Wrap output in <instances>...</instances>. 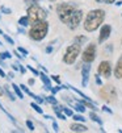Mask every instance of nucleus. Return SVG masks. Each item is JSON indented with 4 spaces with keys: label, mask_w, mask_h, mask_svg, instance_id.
<instances>
[{
    "label": "nucleus",
    "mask_w": 122,
    "mask_h": 133,
    "mask_svg": "<svg viewBox=\"0 0 122 133\" xmlns=\"http://www.w3.org/2000/svg\"><path fill=\"white\" fill-rule=\"evenodd\" d=\"M110 33H112V26L108 25V24L103 25V28H101V30H100V36H98V42H100V44L105 42V41L109 38Z\"/></svg>",
    "instance_id": "nucleus-11"
},
{
    "label": "nucleus",
    "mask_w": 122,
    "mask_h": 133,
    "mask_svg": "<svg viewBox=\"0 0 122 133\" xmlns=\"http://www.w3.org/2000/svg\"><path fill=\"white\" fill-rule=\"evenodd\" d=\"M30 107H32V108H33V109H34L37 113H41V115L44 113V109L39 107V104H38L37 102H33V103H30Z\"/></svg>",
    "instance_id": "nucleus-19"
},
{
    "label": "nucleus",
    "mask_w": 122,
    "mask_h": 133,
    "mask_svg": "<svg viewBox=\"0 0 122 133\" xmlns=\"http://www.w3.org/2000/svg\"><path fill=\"white\" fill-rule=\"evenodd\" d=\"M20 66V72H21V74H25V71H26V69L24 67V66H21V65H18Z\"/></svg>",
    "instance_id": "nucleus-41"
},
{
    "label": "nucleus",
    "mask_w": 122,
    "mask_h": 133,
    "mask_svg": "<svg viewBox=\"0 0 122 133\" xmlns=\"http://www.w3.org/2000/svg\"><path fill=\"white\" fill-rule=\"evenodd\" d=\"M26 69H28L29 71H32V72H33L34 75H35V77H38V75H39V72H38V71H37V70H35L34 67H32V66H26Z\"/></svg>",
    "instance_id": "nucleus-31"
},
{
    "label": "nucleus",
    "mask_w": 122,
    "mask_h": 133,
    "mask_svg": "<svg viewBox=\"0 0 122 133\" xmlns=\"http://www.w3.org/2000/svg\"><path fill=\"white\" fill-rule=\"evenodd\" d=\"M103 111H104V112H108V113H113V112H112V109H110V108H108L106 105H104V107H103Z\"/></svg>",
    "instance_id": "nucleus-40"
},
{
    "label": "nucleus",
    "mask_w": 122,
    "mask_h": 133,
    "mask_svg": "<svg viewBox=\"0 0 122 133\" xmlns=\"http://www.w3.org/2000/svg\"><path fill=\"white\" fill-rule=\"evenodd\" d=\"M17 50H18L20 53H21L23 55H28V50H26V49H24V48H21V46L17 48Z\"/></svg>",
    "instance_id": "nucleus-33"
},
{
    "label": "nucleus",
    "mask_w": 122,
    "mask_h": 133,
    "mask_svg": "<svg viewBox=\"0 0 122 133\" xmlns=\"http://www.w3.org/2000/svg\"><path fill=\"white\" fill-rule=\"evenodd\" d=\"M12 88H13V91H15V94H16V96H17V98H20V99H23V98H24V92H23L21 88H20V86L12 83Z\"/></svg>",
    "instance_id": "nucleus-15"
},
{
    "label": "nucleus",
    "mask_w": 122,
    "mask_h": 133,
    "mask_svg": "<svg viewBox=\"0 0 122 133\" xmlns=\"http://www.w3.org/2000/svg\"><path fill=\"white\" fill-rule=\"evenodd\" d=\"M25 3H28L29 5H32V4H37L38 0H25Z\"/></svg>",
    "instance_id": "nucleus-38"
},
{
    "label": "nucleus",
    "mask_w": 122,
    "mask_h": 133,
    "mask_svg": "<svg viewBox=\"0 0 122 133\" xmlns=\"http://www.w3.org/2000/svg\"><path fill=\"white\" fill-rule=\"evenodd\" d=\"M0 18H2V16H0Z\"/></svg>",
    "instance_id": "nucleus-53"
},
{
    "label": "nucleus",
    "mask_w": 122,
    "mask_h": 133,
    "mask_svg": "<svg viewBox=\"0 0 122 133\" xmlns=\"http://www.w3.org/2000/svg\"><path fill=\"white\" fill-rule=\"evenodd\" d=\"M51 51H53V48H51V45H49V46L46 48V53H47V54H50Z\"/></svg>",
    "instance_id": "nucleus-42"
},
{
    "label": "nucleus",
    "mask_w": 122,
    "mask_h": 133,
    "mask_svg": "<svg viewBox=\"0 0 122 133\" xmlns=\"http://www.w3.org/2000/svg\"><path fill=\"white\" fill-rule=\"evenodd\" d=\"M89 117H91V120H93V121H96L97 124H100V125H103V120H101L97 115H96V113L92 111L91 113H89Z\"/></svg>",
    "instance_id": "nucleus-20"
},
{
    "label": "nucleus",
    "mask_w": 122,
    "mask_h": 133,
    "mask_svg": "<svg viewBox=\"0 0 122 133\" xmlns=\"http://www.w3.org/2000/svg\"><path fill=\"white\" fill-rule=\"evenodd\" d=\"M87 41V37H84V36H77V37H75V40H74V42H76V44H83V42H85Z\"/></svg>",
    "instance_id": "nucleus-21"
},
{
    "label": "nucleus",
    "mask_w": 122,
    "mask_h": 133,
    "mask_svg": "<svg viewBox=\"0 0 122 133\" xmlns=\"http://www.w3.org/2000/svg\"><path fill=\"white\" fill-rule=\"evenodd\" d=\"M34 82H35V81H34L33 78H30V79L28 81V84H29V86H33V84H34Z\"/></svg>",
    "instance_id": "nucleus-43"
},
{
    "label": "nucleus",
    "mask_w": 122,
    "mask_h": 133,
    "mask_svg": "<svg viewBox=\"0 0 122 133\" xmlns=\"http://www.w3.org/2000/svg\"><path fill=\"white\" fill-rule=\"evenodd\" d=\"M0 34H4V32H3L2 29H0Z\"/></svg>",
    "instance_id": "nucleus-49"
},
{
    "label": "nucleus",
    "mask_w": 122,
    "mask_h": 133,
    "mask_svg": "<svg viewBox=\"0 0 122 133\" xmlns=\"http://www.w3.org/2000/svg\"><path fill=\"white\" fill-rule=\"evenodd\" d=\"M18 32H20V33H25V30H24V29H23L21 26H20V28H18Z\"/></svg>",
    "instance_id": "nucleus-46"
},
{
    "label": "nucleus",
    "mask_w": 122,
    "mask_h": 133,
    "mask_svg": "<svg viewBox=\"0 0 122 133\" xmlns=\"http://www.w3.org/2000/svg\"><path fill=\"white\" fill-rule=\"evenodd\" d=\"M26 127H28V129H30L32 132L34 130V124H33L30 120H26Z\"/></svg>",
    "instance_id": "nucleus-32"
},
{
    "label": "nucleus",
    "mask_w": 122,
    "mask_h": 133,
    "mask_svg": "<svg viewBox=\"0 0 122 133\" xmlns=\"http://www.w3.org/2000/svg\"><path fill=\"white\" fill-rule=\"evenodd\" d=\"M39 78H41V81L44 82L45 88L50 91V90H51V82H50V78L47 77V75H46L45 72H39Z\"/></svg>",
    "instance_id": "nucleus-13"
},
{
    "label": "nucleus",
    "mask_w": 122,
    "mask_h": 133,
    "mask_svg": "<svg viewBox=\"0 0 122 133\" xmlns=\"http://www.w3.org/2000/svg\"><path fill=\"white\" fill-rule=\"evenodd\" d=\"M51 79H54V81H55L58 84L60 83V79H59V77H58V75H53V77H51Z\"/></svg>",
    "instance_id": "nucleus-39"
},
{
    "label": "nucleus",
    "mask_w": 122,
    "mask_h": 133,
    "mask_svg": "<svg viewBox=\"0 0 122 133\" xmlns=\"http://www.w3.org/2000/svg\"><path fill=\"white\" fill-rule=\"evenodd\" d=\"M80 54V44H76L74 42L72 45H70L66 51H64V55H63V62L67 63V65H72L76 58H77V55Z\"/></svg>",
    "instance_id": "nucleus-5"
},
{
    "label": "nucleus",
    "mask_w": 122,
    "mask_h": 133,
    "mask_svg": "<svg viewBox=\"0 0 122 133\" xmlns=\"http://www.w3.org/2000/svg\"><path fill=\"white\" fill-rule=\"evenodd\" d=\"M74 108H75L79 113H84V112H85V105H84L83 103L77 102V100H76V103L74 104Z\"/></svg>",
    "instance_id": "nucleus-17"
},
{
    "label": "nucleus",
    "mask_w": 122,
    "mask_h": 133,
    "mask_svg": "<svg viewBox=\"0 0 122 133\" xmlns=\"http://www.w3.org/2000/svg\"><path fill=\"white\" fill-rule=\"evenodd\" d=\"M89 71H91V63H84L81 67V86L87 87L88 81H89Z\"/></svg>",
    "instance_id": "nucleus-10"
},
{
    "label": "nucleus",
    "mask_w": 122,
    "mask_h": 133,
    "mask_svg": "<svg viewBox=\"0 0 122 133\" xmlns=\"http://www.w3.org/2000/svg\"><path fill=\"white\" fill-rule=\"evenodd\" d=\"M28 17H29L30 25H32V24L38 23V21L46 20L47 13H46V11L42 7H39L38 4H32V5L28 7Z\"/></svg>",
    "instance_id": "nucleus-4"
},
{
    "label": "nucleus",
    "mask_w": 122,
    "mask_h": 133,
    "mask_svg": "<svg viewBox=\"0 0 122 133\" xmlns=\"http://www.w3.org/2000/svg\"><path fill=\"white\" fill-rule=\"evenodd\" d=\"M0 109H2V111H3V112H4V113H5V115H7V116H8V117H9V119H11V121H12V123H16V120H15V119H13V116H12V115H11V113H8V112H7V111H5V108H4V107H3V105H2V103H0Z\"/></svg>",
    "instance_id": "nucleus-24"
},
{
    "label": "nucleus",
    "mask_w": 122,
    "mask_h": 133,
    "mask_svg": "<svg viewBox=\"0 0 122 133\" xmlns=\"http://www.w3.org/2000/svg\"><path fill=\"white\" fill-rule=\"evenodd\" d=\"M62 111L64 112V115H66V116H72V115H74V112H72L70 108H67V107H63Z\"/></svg>",
    "instance_id": "nucleus-28"
},
{
    "label": "nucleus",
    "mask_w": 122,
    "mask_h": 133,
    "mask_svg": "<svg viewBox=\"0 0 122 133\" xmlns=\"http://www.w3.org/2000/svg\"><path fill=\"white\" fill-rule=\"evenodd\" d=\"M3 87H4V91H5V94H7L8 96L11 98V100H12V102H13V100H16V96H15L16 94H15V91H11V90H9V87H8L7 84H5V86H3Z\"/></svg>",
    "instance_id": "nucleus-18"
},
{
    "label": "nucleus",
    "mask_w": 122,
    "mask_h": 133,
    "mask_svg": "<svg viewBox=\"0 0 122 133\" xmlns=\"http://www.w3.org/2000/svg\"><path fill=\"white\" fill-rule=\"evenodd\" d=\"M98 75H103L105 78H109L110 74H112V66H110V62L109 61H103L100 65H98Z\"/></svg>",
    "instance_id": "nucleus-9"
},
{
    "label": "nucleus",
    "mask_w": 122,
    "mask_h": 133,
    "mask_svg": "<svg viewBox=\"0 0 122 133\" xmlns=\"http://www.w3.org/2000/svg\"><path fill=\"white\" fill-rule=\"evenodd\" d=\"M122 4V2H118V3H116V5H121Z\"/></svg>",
    "instance_id": "nucleus-48"
},
{
    "label": "nucleus",
    "mask_w": 122,
    "mask_h": 133,
    "mask_svg": "<svg viewBox=\"0 0 122 133\" xmlns=\"http://www.w3.org/2000/svg\"><path fill=\"white\" fill-rule=\"evenodd\" d=\"M75 9L77 8L74 3H60L56 5V15L63 24H67V21L70 20V17L75 12Z\"/></svg>",
    "instance_id": "nucleus-3"
},
{
    "label": "nucleus",
    "mask_w": 122,
    "mask_h": 133,
    "mask_svg": "<svg viewBox=\"0 0 122 133\" xmlns=\"http://www.w3.org/2000/svg\"><path fill=\"white\" fill-rule=\"evenodd\" d=\"M0 58H2V59H8V58H12V54H11L9 51H4V53L0 54Z\"/></svg>",
    "instance_id": "nucleus-25"
},
{
    "label": "nucleus",
    "mask_w": 122,
    "mask_h": 133,
    "mask_svg": "<svg viewBox=\"0 0 122 133\" xmlns=\"http://www.w3.org/2000/svg\"><path fill=\"white\" fill-rule=\"evenodd\" d=\"M0 12L4 13V15H11L12 13V9L11 8H7L5 5H2V7H0Z\"/></svg>",
    "instance_id": "nucleus-23"
},
{
    "label": "nucleus",
    "mask_w": 122,
    "mask_h": 133,
    "mask_svg": "<svg viewBox=\"0 0 122 133\" xmlns=\"http://www.w3.org/2000/svg\"><path fill=\"white\" fill-rule=\"evenodd\" d=\"M20 87H21V90H23V91H24L25 94H28L29 96H32V94H33V92H32V91H30V90L28 88V86H25V84H21Z\"/></svg>",
    "instance_id": "nucleus-27"
},
{
    "label": "nucleus",
    "mask_w": 122,
    "mask_h": 133,
    "mask_svg": "<svg viewBox=\"0 0 122 133\" xmlns=\"http://www.w3.org/2000/svg\"><path fill=\"white\" fill-rule=\"evenodd\" d=\"M2 45H3V44H2V42H0V46H2Z\"/></svg>",
    "instance_id": "nucleus-51"
},
{
    "label": "nucleus",
    "mask_w": 122,
    "mask_h": 133,
    "mask_svg": "<svg viewBox=\"0 0 122 133\" xmlns=\"http://www.w3.org/2000/svg\"><path fill=\"white\" fill-rule=\"evenodd\" d=\"M81 18H83V12H81L80 9H75V12L71 15L70 20L67 21L66 25H67L71 30H74V29H76V28L79 26V24H80V21H81Z\"/></svg>",
    "instance_id": "nucleus-7"
},
{
    "label": "nucleus",
    "mask_w": 122,
    "mask_h": 133,
    "mask_svg": "<svg viewBox=\"0 0 122 133\" xmlns=\"http://www.w3.org/2000/svg\"><path fill=\"white\" fill-rule=\"evenodd\" d=\"M95 77H96V78H95V81H96V83H97L98 86H101V84H103V82H101V79H100V77H98L97 74L95 75Z\"/></svg>",
    "instance_id": "nucleus-37"
},
{
    "label": "nucleus",
    "mask_w": 122,
    "mask_h": 133,
    "mask_svg": "<svg viewBox=\"0 0 122 133\" xmlns=\"http://www.w3.org/2000/svg\"><path fill=\"white\" fill-rule=\"evenodd\" d=\"M105 18V11L103 9H92L87 13V17L84 20V29L87 32H95Z\"/></svg>",
    "instance_id": "nucleus-1"
},
{
    "label": "nucleus",
    "mask_w": 122,
    "mask_h": 133,
    "mask_svg": "<svg viewBox=\"0 0 122 133\" xmlns=\"http://www.w3.org/2000/svg\"><path fill=\"white\" fill-rule=\"evenodd\" d=\"M46 98V102H49L50 104H53V105H56L58 104V100L53 96V95H50V96H45Z\"/></svg>",
    "instance_id": "nucleus-22"
},
{
    "label": "nucleus",
    "mask_w": 122,
    "mask_h": 133,
    "mask_svg": "<svg viewBox=\"0 0 122 133\" xmlns=\"http://www.w3.org/2000/svg\"><path fill=\"white\" fill-rule=\"evenodd\" d=\"M114 77L117 79H121L122 78V55L118 58L117 63H116V67H114Z\"/></svg>",
    "instance_id": "nucleus-12"
},
{
    "label": "nucleus",
    "mask_w": 122,
    "mask_h": 133,
    "mask_svg": "<svg viewBox=\"0 0 122 133\" xmlns=\"http://www.w3.org/2000/svg\"><path fill=\"white\" fill-rule=\"evenodd\" d=\"M53 129H54V132H59V127H58L55 120H53Z\"/></svg>",
    "instance_id": "nucleus-35"
},
{
    "label": "nucleus",
    "mask_w": 122,
    "mask_h": 133,
    "mask_svg": "<svg viewBox=\"0 0 122 133\" xmlns=\"http://www.w3.org/2000/svg\"><path fill=\"white\" fill-rule=\"evenodd\" d=\"M72 117H74L75 121H79V123H84L85 121V119L81 116V115H72Z\"/></svg>",
    "instance_id": "nucleus-26"
},
{
    "label": "nucleus",
    "mask_w": 122,
    "mask_h": 133,
    "mask_svg": "<svg viewBox=\"0 0 122 133\" xmlns=\"http://www.w3.org/2000/svg\"><path fill=\"white\" fill-rule=\"evenodd\" d=\"M70 129L72 130V132H87L88 130V128L85 127V125H83V124H72L71 127H70Z\"/></svg>",
    "instance_id": "nucleus-14"
},
{
    "label": "nucleus",
    "mask_w": 122,
    "mask_h": 133,
    "mask_svg": "<svg viewBox=\"0 0 122 133\" xmlns=\"http://www.w3.org/2000/svg\"><path fill=\"white\" fill-rule=\"evenodd\" d=\"M49 32V24L44 21H38L35 24H32V28L29 30V37L33 41H42Z\"/></svg>",
    "instance_id": "nucleus-2"
},
{
    "label": "nucleus",
    "mask_w": 122,
    "mask_h": 133,
    "mask_svg": "<svg viewBox=\"0 0 122 133\" xmlns=\"http://www.w3.org/2000/svg\"><path fill=\"white\" fill-rule=\"evenodd\" d=\"M18 24H20V26H28V25H30V20H29L28 15L20 17V18H18Z\"/></svg>",
    "instance_id": "nucleus-16"
},
{
    "label": "nucleus",
    "mask_w": 122,
    "mask_h": 133,
    "mask_svg": "<svg viewBox=\"0 0 122 133\" xmlns=\"http://www.w3.org/2000/svg\"><path fill=\"white\" fill-rule=\"evenodd\" d=\"M121 44H122V40H121Z\"/></svg>",
    "instance_id": "nucleus-52"
},
{
    "label": "nucleus",
    "mask_w": 122,
    "mask_h": 133,
    "mask_svg": "<svg viewBox=\"0 0 122 133\" xmlns=\"http://www.w3.org/2000/svg\"><path fill=\"white\" fill-rule=\"evenodd\" d=\"M4 88V87H3ZM3 88L2 87H0V96H3V94H4V91H3Z\"/></svg>",
    "instance_id": "nucleus-47"
},
{
    "label": "nucleus",
    "mask_w": 122,
    "mask_h": 133,
    "mask_svg": "<svg viewBox=\"0 0 122 133\" xmlns=\"http://www.w3.org/2000/svg\"><path fill=\"white\" fill-rule=\"evenodd\" d=\"M49 2H55V0H49Z\"/></svg>",
    "instance_id": "nucleus-50"
},
{
    "label": "nucleus",
    "mask_w": 122,
    "mask_h": 133,
    "mask_svg": "<svg viewBox=\"0 0 122 133\" xmlns=\"http://www.w3.org/2000/svg\"><path fill=\"white\" fill-rule=\"evenodd\" d=\"M34 100H35L38 104H42V103H44V99L41 98V96H38V95H35V96H34Z\"/></svg>",
    "instance_id": "nucleus-34"
},
{
    "label": "nucleus",
    "mask_w": 122,
    "mask_h": 133,
    "mask_svg": "<svg viewBox=\"0 0 122 133\" xmlns=\"http://www.w3.org/2000/svg\"><path fill=\"white\" fill-rule=\"evenodd\" d=\"M3 37L5 38V41H7V42H8L9 45H13V44H15V41H13V40L11 38V37H9L8 34H5V33H4V34H3Z\"/></svg>",
    "instance_id": "nucleus-29"
},
{
    "label": "nucleus",
    "mask_w": 122,
    "mask_h": 133,
    "mask_svg": "<svg viewBox=\"0 0 122 133\" xmlns=\"http://www.w3.org/2000/svg\"><path fill=\"white\" fill-rule=\"evenodd\" d=\"M13 77H15V75H13V72H8V75H7V78H8V79H12Z\"/></svg>",
    "instance_id": "nucleus-45"
},
{
    "label": "nucleus",
    "mask_w": 122,
    "mask_h": 133,
    "mask_svg": "<svg viewBox=\"0 0 122 133\" xmlns=\"http://www.w3.org/2000/svg\"><path fill=\"white\" fill-rule=\"evenodd\" d=\"M60 88H62V87H51V90H50V91H51V94H53V95H55Z\"/></svg>",
    "instance_id": "nucleus-36"
},
{
    "label": "nucleus",
    "mask_w": 122,
    "mask_h": 133,
    "mask_svg": "<svg viewBox=\"0 0 122 133\" xmlns=\"http://www.w3.org/2000/svg\"><path fill=\"white\" fill-rule=\"evenodd\" d=\"M100 95H101V98H104L106 102H113L117 98V92H116V88L113 86L103 87L101 91H100Z\"/></svg>",
    "instance_id": "nucleus-8"
},
{
    "label": "nucleus",
    "mask_w": 122,
    "mask_h": 133,
    "mask_svg": "<svg viewBox=\"0 0 122 133\" xmlns=\"http://www.w3.org/2000/svg\"><path fill=\"white\" fill-rule=\"evenodd\" d=\"M95 58H96V45L95 44H89L84 49L83 54H81V59H83V62L91 63V62L95 61Z\"/></svg>",
    "instance_id": "nucleus-6"
},
{
    "label": "nucleus",
    "mask_w": 122,
    "mask_h": 133,
    "mask_svg": "<svg viewBox=\"0 0 122 133\" xmlns=\"http://www.w3.org/2000/svg\"><path fill=\"white\" fill-rule=\"evenodd\" d=\"M97 3H100V4H112V3H114L116 0H96Z\"/></svg>",
    "instance_id": "nucleus-30"
},
{
    "label": "nucleus",
    "mask_w": 122,
    "mask_h": 133,
    "mask_svg": "<svg viewBox=\"0 0 122 133\" xmlns=\"http://www.w3.org/2000/svg\"><path fill=\"white\" fill-rule=\"evenodd\" d=\"M5 77V72L2 70V69H0V78H4Z\"/></svg>",
    "instance_id": "nucleus-44"
}]
</instances>
